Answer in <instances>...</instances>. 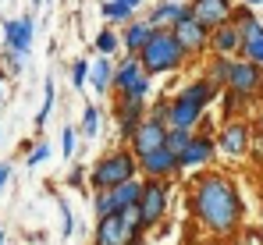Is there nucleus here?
Returning <instances> with one entry per match:
<instances>
[{"label":"nucleus","instance_id":"4be33fe9","mask_svg":"<svg viewBox=\"0 0 263 245\" xmlns=\"http://www.w3.org/2000/svg\"><path fill=\"white\" fill-rule=\"evenodd\" d=\"M132 7L128 4H121V0H107L103 4V18H110V22H128Z\"/></svg>","mask_w":263,"mask_h":245},{"label":"nucleus","instance_id":"cd10ccee","mask_svg":"<svg viewBox=\"0 0 263 245\" xmlns=\"http://www.w3.org/2000/svg\"><path fill=\"white\" fill-rule=\"evenodd\" d=\"M238 32H242V43H249V40H260L263 36V25L253 18V22H246V25H238Z\"/></svg>","mask_w":263,"mask_h":245},{"label":"nucleus","instance_id":"20e7f679","mask_svg":"<svg viewBox=\"0 0 263 245\" xmlns=\"http://www.w3.org/2000/svg\"><path fill=\"white\" fill-rule=\"evenodd\" d=\"M132 178H135V160H132V153H110L107 160L96 163V171H92V189L107 192V189H118V185H125Z\"/></svg>","mask_w":263,"mask_h":245},{"label":"nucleus","instance_id":"473e14b6","mask_svg":"<svg viewBox=\"0 0 263 245\" xmlns=\"http://www.w3.org/2000/svg\"><path fill=\"white\" fill-rule=\"evenodd\" d=\"M228 79H231V61L220 57L217 64H214V82H228Z\"/></svg>","mask_w":263,"mask_h":245},{"label":"nucleus","instance_id":"c756f323","mask_svg":"<svg viewBox=\"0 0 263 245\" xmlns=\"http://www.w3.org/2000/svg\"><path fill=\"white\" fill-rule=\"evenodd\" d=\"M86 75H89V64L86 61H75V64H71V82H75V89L86 85Z\"/></svg>","mask_w":263,"mask_h":245},{"label":"nucleus","instance_id":"a211bd4d","mask_svg":"<svg viewBox=\"0 0 263 245\" xmlns=\"http://www.w3.org/2000/svg\"><path fill=\"white\" fill-rule=\"evenodd\" d=\"M142 75H146V71H142L139 57H132V53H128V57L118 64V71H114V85H118L121 92H128V89H132V85H135L139 79H142Z\"/></svg>","mask_w":263,"mask_h":245},{"label":"nucleus","instance_id":"ea45409f","mask_svg":"<svg viewBox=\"0 0 263 245\" xmlns=\"http://www.w3.org/2000/svg\"><path fill=\"white\" fill-rule=\"evenodd\" d=\"M32 4H40V0H32Z\"/></svg>","mask_w":263,"mask_h":245},{"label":"nucleus","instance_id":"e433bc0d","mask_svg":"<svg viewBox=\"0 0 263 245\" xmlns=\"http://www.w3.org/2000/svg\"><path fill=\"white\" fill-rule=\"evenodd\" d=\"M0 100H4V71H0Z\"/></svg>","mask_w":263,"mask_h":245},{"label":"nucleus","instance_id":"4468645a","mask_svg":"<svg viewBox=\"0 0 263 245\" xmlns=\"http://www.w3.org/2000/svg\"><path fill=\"white\" fill-rule=\"evenodd\" d=\"M214 157V142L206 139V135H192V142L185 146V153L178 157L181 167H199V163H206Z\"/></svg>","mask_w":263,"mask_h":245},{"label":"nucleus","instance_id":"7ed1b4c3","mask_svg":"<svg viewBox=\"0 0 263 245\" xmlns=\"http://www.w3.org/2000/svg\"><path fill=\"white\" fill-rule=\"evenodd\" d=\"M214 100V82H196L189 85L185 92H178L175 103L160 107V114H167L171 128H192V124L203 118V107Z\"/></svg>","mask_w":263,"mask_h":245},{"label":"nucleus","instance_id":"f8f14e48","mask_svg":"<svg viewBox=\"0 0 263 245\" xmlns=\"http://www.w3.org/2000/svg\"><path fill=\"white\" fill-rule=\"evenodd\" d=\"M192 14L206 29H220L231 18V0H192Z\"/></svg>","mask_w":263,"mask_h":245},{"label":"nucleus","instance_id":"6e6552de","mask_svg":"<svg viewBox=\"0 0 263 245\" xmlns=\"http://www.w3.org/2000/svg\"><path fill=\"white\" fill-rule=\"evenodd\" d=\"M231 92H238L242 100H249V96H256L263 92V71L260 64H253V61H238V64H231Z\"/></svg>","mask_w":263,"mask_h":245},{"label":"nucleus","instance_id":"a878e982","mask_svg":"<svg viewBox=\"0 0 263 245\" xmlns=\"http://www.w3.org/2000/svg\"><path fill=\"white\" fill-rule=\"evenodd\" d=\"M96 50H100V53H114V50H118V36H114L110 29H103V32L96 36Z\"/></svg>","mask_w":263,"mask_h":245},{"label":"nucleus","instance_id":"39448f33","mask_svg":"<svg viewBox=\"0 0 263 245\" xmlns=\"http://www.w3.org/2000/svg\"><path fill=\"white\" fill-rule=\"evenodd\" d=\"M139 196H142V185L132 178L125 185H118V189H107V192H96V213L100 217H110V213H121V210H128V206L139 203Z\"/></svg>","mask_w":263,"mask_h":245},{"label":"nucleus","instance_id":"6ab92c4d","mask_svg":"<svg viewBox=\"0 0 263 245\" xmlns=\"http://www.w3.org/2000/svg\"><path fill=\"white\" fill-rule=\"evenodd\" d=\"M185 11H189V7H181L178 0H164V4L149 14V22H153L157 29H164V25H178V22L185 18Z\"/></svg>","mask_w":263,"mask_h":245},{"label":"nucleus","instance_id":"4c0bfd02","mask_svg":"<svg viewBox=\"0 0 263 245\" xmlns=\"http://www.w3.org/2000/svg\"><path fill=\"white\" fill-rule=\"evenodd\" d=\"M0 245H4V228H0Z\"/></svg>","mask_w":263,"mask_h":245},{"label":"nucleus","instance_id":"b1692460","mask_svg":"<svg viewBox=\"0 0 263 245\" xmlns=\"http://www.w3.org/2000/svg\"><path fill=\"white\" fill-rule=\"evenodd\" d=\"M242 53H246V61H253V64H263V36H260V40L242 43Z\"/></svg>","mask_w":263,"mask_h":245},{"label":"nucleus","instance_id":"dca6fc26","mask_svg":"<svg viewBox=\"0 0 263 245\" xmlns=\"http://www.w3.org/2000/svg\"><path fill=\"white\" fill-rule=\"evenodd\" d=\"M175 167H181V163H178V157L171 153V149H157V153L142 157V171L153 174V178H164V174H171Z\"/></svg>","mask_w":263,"mask_h":245},{"label":"nucleus","instance_id":"f257e3e1","mask_svg":"<svg viewBox=\"0 0 263 245\" xmlns=\"http://www.w3.org/2000/svg\"><path fill=\"white\" fill-rule=\"evenodd\" d=\"M192 206H196V217L217 231V235H231L238 228V217H242V203H238V192L228 178L220 174H206L196 181V192H192Z\"/></svg>","mask_w":263,"mask_h":245},{"label":"nucleus","instance_id":"72a5a7b5","mask_svg":"<svg viewBox=\"0 0 263 245\" xmlns=\"http://www.w3.org/2000/svg\"><path fill=\"white\" fill-rule=\"evenodd\" d=\"M61 217H64L61 231H64V235H71V228H75V224H71V210H68V203H64V199H61Z\"/></svg>","mask_w":263,"mask_h":245},{"label":"nucleus","instance_id":"1a4fd4ad","mask_svg":"<svg viewBox=\"0 0 263 245\" xmlns=\"http://www.w3.org/2000/svg\"><path fill=\"white\" fill-rule=\"evenodd\" d=\"M175 36L181 43V50L185 53H199L206 43H210V29L203 25V22H196V14H192V7L185 11V18L175 25Z\"/></svg>","mask_w":263,"mask_h":245},{"label":"nucleus","instance_id":"58836bf2","mask_svg":"<svg viewBox=\"0 0 263 245\" xmlns=\"http://www.w3.org/2000/svg\"><path fill=\"white\" fill-rule=\"evenodd\" d=\"M249 4H263V0H249Z\"/></svg>","mask_w":263,"mask_h":245},{"label":"nucleus","instance_id":"393cba45","mask_svg":"<svg viewBox=\"0 0 263 245\" xmlns=\"http://www.w3.org/2000/svg\"><path fill=\"white\" fill-rule=\"evenodd\" d=\"M96 128H100V114H96V107H86V114H82V135H96Z\"/></svg>","mask_w":263,"mask_h":245},{"label":"nucleus","instance_id":"c9c22d12","mask_svg":"<svg viewBox=\"0 0 263 245\" xmlns=\"http://www.w3.org/2000/svg\"><path fill=\"white\" fill-rule=\"evenodd\" d=\"M121 4H128V7H139V4H142V0H121Z\"/></svg>","mask_w":263,"mask_h":245},{"label":"nucleus","instance_id":"9d476101","mask_svg":"<svg viewBox=\"0 0 263 245\" xmlns=\"http://www.w3.org/2000/svg\"><path fill=\"white\" fill-rule=\"evenodd\" d=\"M32 36H36V22H32V14L4 22V46H7V50H14V53L25 57L29 46H32Z\"/></svg>","mask_w":263,"mask_h":245},{"label":"nucleus","instance_id":"ddd939ff","mask_svg":"<svg viewBox=\"0 0 263 245\" xmlns=\"http://www.w3.org/2000/svg\"><path fill=\"white\" fill-rule=\"evenodd\" d=\"M153 32H157V25L153 22H132L128 29H125V50H128L132 57H139L142 50H146V43L153 40Z\"/></svg>","mask_w":263,"mask_h":245},{"label":"nucleus","instance_id":"2eb2a0df","mask_svg":"<svg viewBox=\"0 0 263 245\" xmlns=\"http://www.w3.org/2000/svg\"><path fill=\"white\" fill-rule=\"evenodd\" d=\"M246 146H249V131H246V124L231 121L224 131H220V149H224V153L238 157V153H246Z\"/></svg>","mask_w":263,"mask_h":245},{"label":"nucleus","instance_id":"bb28decb","mask_svg":"<svg viewBox=\"0 0 263 245\" xmlns=\"http://www.w3.org/2000/svg\"><path fill=\"white\" fill-rule=\"evenodd\" d=\"M146 92H149V75H142V79L135 82L125 96H128V100H135V103H142V100H146Z\"/></svg>","mask_w":263,"mask_h":245},{"label":"nucleus","instance_id":"f03ea898","mask_svg":"<svg viewBox=\"0 0 263 245\" xmlns=\"http://www.w3.org/2000/svg\"><path fill=\"white\" fill-rule=\"evenodd\" d=\"M181 57H185V50L178 43L175 29H157L153 40L146 43V50L139 53V64L146 75H164V71H175L181 64Z\"/></svg>","mask_w":263,"mask_h":245},{"label":"nucleus","instance_id":"9b49d317","mask_svg":"<svg viewBox=\"0 0 263 245\" xmlns=\"http://www.w3.org/2000/svg\"><path fill=\"white\" fill-rule=\"evenodd\" d=\"M139 217H142V224H157L160 217H164V206H167V189L160 185V181H146L142 185V196H139Z\"/></svg>","mask_w":263,"mask_h":245},{"label":"nucleus","instance_id":"f3484780","mask_svg":"<svg viewBox=\"0 0 263 245\" xmlns=\"http://www.w3.org/2000/svg\"><path fill=\"white\" fill-rule=\"evenodd\" d=\"M214 50H217L220 57L238 53V50H242V32H238V25H220V29H214Z\"/></svg>","mask_w":263,"mask_h":245},{"label":"nucleus","instance_id":"0eeeda50","mask_svg":"<svg viewBox=\"0 0 263 245\" xmlns=\"http://www.w3.org/2000/svg\"><path fill=\"white\" fill-rule=\"evenodd\" d=\"M164 142H167V128H164L160 118H146V121H139V128L132 131V146H135L139 160L149 157V153H157V149H164Z\"/></svg>","mask_w":263,"mask_h":245},{"label":"nucleus","instance_id":"5701e85b","mask_svg":"<svg viewBox=\"0 0 263 245\" xmlns=\"http://www.w3.org/2000/svg\"><path fill=\"white\" fill-rule=\"evenodd\" d=\"M50 110H53V82L46 79V89H43V107H40V114H36V124H40V128L46 124Z\"/></svg>","mask_w":263,"mask_h":245},{"label":"nucleus","instance_id":"7c9ffc66","mask_svg":"<svg viewBox=\"0 0 263 245\" xmlns=\"http://www.w3.org/2000/svg\"><path fill=\"white\" fill-rule=\"evenodd\" d=\"M46 157H50V146H46V142H40L36 149H29V160H25V163H29V167H40Z\"/></svg>","mask_w":263,"mask_h":245},{"label":"nucleus","instance_id":"2f4dec72","mask_svg":"<svg viewBox=\"0 0 263 245\" xmlns=\"http://www.w3.org/2000/svg\"><path fill=\"white\" fill-rule=\"evenodd\" d=\"M75 135H79L75 128H64V131H61V149H64V157L75 153Z\"/></svg>","mask_w":263,"mask_h":245},{"label":"nucleus","instance_id":"aec40b11","mask_svg":"<svg viewBox=\"0 0 263 245\" xmlns=\"http://www.w3.org/2000/svg\"><path fill=\"white\" fill-rule=\"evenodd\" d=\"M110 82H114V68H110V61L107 57H100L96 64H92V89H110Z\"/></svg>","mask_w":263,"mask_h":245},{"label":"nucleus","instance_id":"412c9836","mask_svg":"<svg viewBox=\"0 0 263 245\" xmlns=\"http://www.w3.org/2000/svg\"><path fill=\"white\" fill-rule=\"evenodd\" d=\"M189 142H192V135H189V128H167V142H164V149H171L175 157H181Z\"/></svg>","mask_w":263,"mask_h":245},{"label":"nucleus","instance_id":"423d86ee","mask_svg":"<svg viewBox=\"0 0 263 245\" xmlns=\"http://www.w3.org/2000/svg\"><path fill=\"white\" fill-rule=\"evenodd\" d=\"M139 238V228H132L125 210L121 213H110V217H100V228H96V245H135Z\"/></svg>","mask_w":263,"mask_h":245},{"label":"nucleus","instance_id":"f704fd0d","mask_svg":"<svg viewBox=\"0 0 263 245\" xmlns=\"http://www.w3.org/2000/svg\"><path fill=\"white\" fill-rule=\"evenodd\" d=\"M7 181H11V163H0V192H4Z\"/></svg>","mask_w":263,"mask_h":245},{"label":"nucleus","instance_id":"c85d7f7f","mask_svg":"<svg viewBox=\"0 0 263 245\" xmlns=\"http://www.w3.org/2000/svg\"><path fill=\"white\" fill-rule=\"evenodd\" d=\"M22 61H25L22 53H14V50H7V46H4V64H7V75H18V71H22Z\"/></svg>","mask_w":263,"mask_h":245}]
</instances>
